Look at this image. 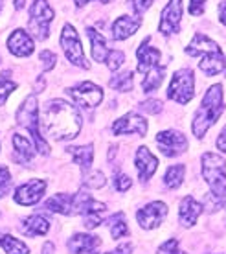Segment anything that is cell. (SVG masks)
<instances>
[{"mask_svg": "<svg viewBox=\"0 0 226 254\" xmlns=\"http://www.w3.org/2000/svg\"><path fill=\"white\" fill-rule=\"evenodd\" d=\"M39 124L46 136L54 140H70L75 138L81 129V116L74 105L63 100H50L44 105Z\"/></svg>", "mask_w": 226, "mask_h": 254, "instance_id": "obj_1", "label": "cell"}, {"mask_svg": "<svg viewBox=\"0 0 226 254\" xmlns=\"http://www.w3.org/2000/svg\"><path fill=\"white\" fill-rule=\"evenodd\" d=\"M223 109H225L223 107V87L214 85L208 89L206 96L202 98L201 107L193 118V134L197 138H202L208 129L219 120Z\"/></svg>", "mask_w": 226, "mask_h": 254, "instance_id": "obj_2", "label": "cell"}, {"mask_svg": "<svg viewBox=\"0 0 226 254\" xmlns=\"http://www.w3.org/2000/svg\"><path fill=\"white\" fill-rule=\"evenodd\" d=\"M202 177L219 204H226V160L215 153L202 155Z\"/></svg>", "mask_w": 226, "mask_h": 254, "instance_id": "obj_3", "label": "cell"}, {"mask_svg": "<svg viewBox=\"0 0 226 254\" xmlns=\"http://www.w3.org/2000/svg\"><path fill=\"white\" fill-rule=\"evenodd\" d=\"M17 124L22 127H26L33 136V142H35V146H37V151L41 155H48L50 153V146L46 144V140L43 138V134L39 131V109H37V96L32 94L28 96L24 100V103L19 107L17 111Z\"/></svg>", "mask_w": 226, "mask_h": 254, "instance_id": "obj_4", "label": "cell"}, {"mask_svg": "<svg viewBox=\"0 0 226 254\" xmlns=\"http://www.w3.org/2000/svg\"><path fill=\"white\" fill-rule=\"evenodd\" d=\"M195 96V77L193 70L182 68L173 74V79L168 89V98L173 102L186 105V103Z\"/></svg>", "mask_w": 226, "mask_h": 254, "instance_id": "obj_5", "label": "cell"}, {"mask_svg": "<svg viewBox=\"0 0 226 254\" xmlns=\"http://www.w3.org/2000/svg\"><path fill=\"white\" fill-rule=\"evenodd\" d=\"M52 19H54V9L48 6V2L35 0L33 6L30 7V20H28V28L33 33V37L39 41L48 39V35H50L48 26H50Z\"/></svg>", "mask_w": 226, "mask_h": 254, "instance_id": "obj_6", "label": "cell"}, {"mask_svg": "<svg viewBox=\"0 0 226 254\" xmlns=\"http://www.w3.org/2000/svg\"><path fill=\"white\" fill-rule=\"evenodd\" d=\"M68 96L74 100V103H77L79 107L85 109H94L98 107L103 100V89L94 85L92 81H81L77 83L75 87L66 89Z\"/></svg>", "mask_w": 226, "mask_h": 254, "instance_id": "obj_7", "label": "cell"}, {"mask_svg": "<svg viewBox=\"0 0 226 254\" xmlns=\"http://www.w3.org/2000/svg\"><path fill=\"white\" fill-rule=\"evenodd\" d=\"M61 46L64 50V56L68 58V61L79 68H88V63L85 59V54H83L81 43H79V37H77V32L74 30L72 24H64L63 33H61Z\"/></svg>", "mask_w": 226, "mask_h": 254, "instance_id": "obj_8", "label": "cell"}, {"mask_svg": "<svg viewBox=\"0 0 226 254\" xmlns=\"http://www.w3.org/2000/svg\"><path fill=\"white\" fill-rule=\"evenodd\" d=\"M157 146L160 147V151L166 157H176V155H182L188 149V140L182 133L168 129L162 133L157 134Z\"/></svg>", "mask_w": 226, "mask_h": 254, "instance_id": "obj_9", "label": "cell"}, {"mask_svg": "<svg viewBox=\"0 0 226 254\" xmlns=\"http://www.w3.org/2000/svg\"><path fill=\"white\" fill-rule=\"evenodd\" d=\"M182 19V0H170V4L162 9L158 30L164 35H173L178 32V24Z\"/></svg>", "mask_w": 226, "mask_h": 254, "instance_id": "obj_10", "label": "cell"}, {"mask_svg": "<svg viewBox=\"0 0 226 254\" xmlns=\"http://www.w3.org/2000/svg\"><path fill=\"white\" fill-rule=\"evenodd\" d=\"M168 216V204L162 201H153L142 210H138L136 219H138L142 229H157L158 225L164 221V217Z\"/></svg>", "mask_w": 226, "mask_h": 254, "instance_id": "obj_11", "label": "cell"}, {"mask_svg": "<svg viewBox=\"0 0 226 254\" xmlns=\"http://www.w3.org/2000/svg\"><path fill=\"white\" fill-rule=\"evenodd\" d=\"M147 122L136 113H127L125 116H121L119 120L114 122L113 133L114 134H138V136H145L147 134Z\"/></svg>", "mask_w": 226, "mask_h": 254, "instance_id": "obj_12", "label": "cell"}, {"mask_svg": "<svg viewBox=\"0 0 226 254\" xmlns=\"http://www.w3.org/2000/svg\"><path fill=\"white\" fill-rule=\"evenodd\" d=\"M44 191H46V181L33 179V181L24 183L15 190V201L22 206H32V204H37L43 199Z\"/></svg>", "mask_w": 226, "mask_h": 254, "instance_id": "obj_13", "label": "cell"}, {"mask_svg": "<svg viewBox=\"0 0 226 254\" xmlns=\"http://www.w3.org/2000/svg\"><path fill=\"white\" fill-rule=\"evenodd\" d=\"M134 166L138 170V177L142 183H147L153 173L157 172L158 168V159L153 155V153L147 149V147H140L136 151V157H134Z\"/></svg>", "mask_w": 226, "mask_h": 254, "instance_id": "obj_14", "label": "cell"}, {"mask_svg": "<svg viewBox=\"0 0 226 254\" xmlns=\"http://www.w3.org/2000/svg\"><path fill=\"white\" fill-rule=\"evenodd\" d=\"M136 58H138V72L147 74L149 70H153L155 66L160 64L162 59V52L149 46V37L145 39L144 43L140 45V48L136 50Z\"/></svg>", "mask_w": 226, "mask_h": 254, "instance_id": "obj_15", "label": "cell"}, {"mask_svg": "<svg viewBox=\"0 0 226 254\" xmlns=\"http://www.w3.org/2000/svg\"><path fill=\"white\" fill-rule=\"evenodd\" d=\"M7 48L17 58H28L33 54V39L24 30H15L7 39Z\"/></svg>", "mask_w": 226, "mask_h": 254, "instance_id": "obj_16", "label": "cell"}, {"mask_svg": "<svg viewBox=\"0 0 226 254\" xmlns=\"http://www.w3.org/2000/svg\"><path fill=\"white\" fill-rule=\"evenodd\" d=\"M186 54L191 56V58H197V56H210V54H221V48L219 45L212 41L210 37H206L204 33H197L193 39H191V43L188 45L186 48Z\"/></svg>", "mask_w": 226, "mask_h": 254, "instance_id": "obj_17", "label": "cell"}, {"mask_svg": "<svg viewBox=\"0 0 226 254\" xmlns=\"http://www.w3.org/2000/svg\"><path fill=\"white\" fill-rule=\"evenodd\" d=\"M202 212V204L199 201H195L191 195H186L180 203V208H178V219H180V225L182 227H193L199 216Z\"/></svg>", "mask_w": 226, "mask_h": 254, "instance_id": "obj_18", "label": "cell"}, {"mask_svg": "<svg viewBox=\"0 0 226 254\" xmlns=\"http://www.w3.org/2000/svg\"><path fill=\"white\" fill-rule=\"evenodd\" d=\"M100 245V238L90 234H74V238L68 242V249L72 254H96V249Z\"/></svg>", "mask_w": 226, "mask_h": 254, "instance_id": "obj_19", "label": "cell"}, {"mask_svg": "<svg viewBox=\"0 0 226 254\" xmlns=\"http://www.w3.org/2000/svg\"><path fill=\"white\" fill-rule=\"evenodd\" d=\"M140 19H132V17H119V19L114 20L113 24V37L116 41H123V39L131 37L134 33L138 32L140 28Z\"/></svg>", "mask_w": 226, "mask_h": 254, "instance_id": "obj_20", "label": "cell"}, {"mask_svg": "<svg viewBox=\"0 0 226 254\" xmlns=\"http://www.w3.org/2000/svg\"><path fill=\"white\" fill-rule=\"evenodd\" d=\"M46 208L56 214L74 216V195L70 193H56L46 201Z\"/></svg>", "mask_w": 226, "mask_h": 254, "instance_id": "obj_21", "label": "cell"}, {"mask_svg": "<svg viewBox=\"0 0 226 254\" xmlns=\"http://www.w3.org/2000/svg\"><path fill=\"white\" fill-rule=\"evenodd\" d=\"M87 37L90 39V46H92V58L98 63H105L109 56V48H107V41L101 35L100 32H96L94 28H87Z\"/></svg>", "mask_w": 226, "mask_h": 254, "instance_id": "obj_22", "label": "cell"}, {"mask_svg": "<svg viewBox=\"0 0 226 254\" xmlns=\"http://www.w3.org/2000/svg\"><path fill=\"white\" fill-rule=\"evenodd\" d=\"M50 229V223L48 219L43 216H32V217H26L22 225H20V230L24 232L26 236L30 238H37V236H44Z\"/></svg>", "mask_w": 226, "mask_h": 254, "instance_id": "obj_23", "label": "cell"}, {"mask_svg": "<svg viewBox=\"0 0 226 254\" xmlns=\"http://www.w3.org/2000/svg\"><path fill=\"white\" fill-rule=\"evenodd\" d=\"M66 151L72 155V160L81 168L83 173H87V170H90L92 159H94V146H90V144L88 146H74L68 147Z\"/></svg>", "mask_w": 226, "mask_h": 254, "instance_id": "obj_24", "label": "cell"}, {"mask_svg": "<svg viewBox=\"0 0 226 254\" xmlns=\"http://www.w3.org/2000/svg\"><path fill=\"white\" fill-rule=\"evenodd\" d=\"M13 147H15V151H17V160L26 164V162H30L33 159V155H35V149H33V142L30 138H26L22 134H13Z\"/></svg>", "mask_w": 226, "mask_h": 254, "instance_id": "obj_25", "label": "cell"}, {"mask_svg": "<svg viewBox=\"0 0 226 254\" xmlns=\"http://www.w3.org/2000/svg\"><path fill=\"white\" fill-rule=\"evenodd\" d=\"M199 68L206 74V76H217L219 72L225 70V58L223 54H210V56H204L199 63Z\"/></svg>", "mask_w": 226, "mask_h": 254, "instance_id": "obj_26", "label": "cell"}, {"mask_svg": "<svg viewBox=\"0 0 226 254\" xmlns=\"http://www.w3.org/2000/svg\"><path fill=\"white\" fill-rule=\"evenodd\" d=\"M164 76H166V68L164 66H155L153 70H149L147 74H145V79L142 83V89H144L145 94H149L153 90H157L164 81Z\"/></svg>", "mask_w": 226, "mask_h": 254, "instance_id": "obj_27", "label": "cell"}, {"mask_svg": "<svg viewBox=\"0 0 226 254\" xmlns=\"http://www.w3.org/2000/svg\"><path fill=\"white\" fill-rule=\"evenodd\" d=\"M184 173H186V168L182 164L170 166V170L164 175V185L168 186V188H171V190H175V188H178V186L182 185Z\"/></svg>", "mask_w": 226, "mask_h": 254, "instance_id": "obj_28", "label": "cell"}, {"mask_svg": "<svg viewBox=\"0 0 226 254\" xmlns=\"http://www.w3.org/2000/svg\"><path fill=\"white\" fill-rule=\"evenodd\" d=\"M0 247L6 251V254H30V249L24 242H20L13 236H2Z\"/></svg>", "mask_w": 226, "mask_h": 254, "instance_id": "obj_29", "label": "cell"}, {"mask_svg": "<svg viewBox=\"0 0 226 254\" xmlns=\"http://www.w3.org/2000/svg\"><path fill=\"white\" fill-rule=\"evenodd\" d=\"M107 225H109V229H111V236H113L114 240H119V238H123V236L129 234V229H127L123 214H114L107 221Z\"/></svg>", "mask_w": 226, "mask_h": 254, "instance_id": "obj_30", "label": "cell"}, {"mask_svg": "<svg viewBox=\"0 0 226 254\" xmlns=\"http://www.w3.org/2000/svg\"><path fill=\"white\" fill-rule=\"evenodd\" d=\"M132 72H123L111 79V87L118 92H131L132 90Z\"/></svg>", "mask_w": 226, "mask_h": 254, "instance_id": "obj_31", "label": "cell"}, {"mask_svg": "<svg viewBox=\"0 0 226 254\" xmlns=\"http://www.w3.org/2000/svg\"><path fill=\"white\" fill-rule=\"evenodd\" d=\"M105 183H107V181H105L103 172H88V175H85V186H87V188L98 190V188H103Z\"/></svg>", "mask_w": 226, "mask_h": 254, "instance_id": "obj_32", "label": "cell"}, {"mask_svg": "<svg viewBox=\"0 0 226 254\" xmlns=\"http://www.w3.org/2000/svg\"><path fill=\"white\" fill-rule=\"evenodd\" d=\"M11 190V173L7 166H0V197H6Z\"/></svg>", "mask_w": 226, "mask_h": 254, "instance_id": "obj_33", "label": "cell"}, {"mask_svg": "<svg viewBox=\"0 0 226 254\" xmlns=\"http://www.w3.org/2000/svg\"><path fill=\"white\" fill-rule=\"evenodd\" d=\"M123 61H125V56H123V52H119V50H111L109 52V56H107V66L111 70H118L121 64H123Z\"/></svg>", "mask_w": 226, "mask_h": 254, "instance_id": "obj_34", "label": "cell"}, {"mask_svg": "<svg viewBox=\"0 0 226 254\" xmlns=\"http://www.w3.org/2000/svg\"><path fill=\"white\" fill-rule=\"evenodd\" d=\"M158 254H186V253L180 251L176 240H168V242L162 243V245L158 247Z\"/></svg>", "mask_w": 226, "mask_h": 254, "instance_id": "obj_35", "label": "cell"}, {"mask_svg": "<svg viewBox=\"0 0 226 254\" xmlns=\"http://www.w3.org/2000/svg\"><path fill=\"white\" fill-rule=\"evenodd\" d=\"M132 186L131 177H127L125 173H116L114 175V188L118 191H127Z\"/></svg>", "mask_w": 226, "mask_h": 254, "instance_id": "obj_36", "label": "cell"}, {"mask_svg": "<svg viewBox=\"0 0 226 254\" xmlns=\"http://www.w3.org/2000/svg\"><path fill=\"white\" fill-rule=\"evenodd\" d=\"M151 6H153V0H129V7H131L136 15L145 13Z\"/></svg>", "mask_w": 226, "mask_h": 254, "instance_id": "obj_37", "label": "cell"}, {"mask_svg": "<svg viewBox=\"0 0 226 254\" xmlns=\"http://www.w3.org/2000/svg\"><path fill=\"white\" fill-rule=\"evenodd\" d=\"M15 89H17V85L13 81H7V79H2V81H0V105L6 102V98L11 94Z\"/></svg>", "mask_w": 226, "mask_h": 254, "instance_id": "obj_38", "label": "cell"}, {"mask_svg": "<svg viewBox=\"0 0 226 254\" xmlns=\"http://www.w3.org/2000/svg\"><path fill=\"white\" fill-rule=\"evenodd\" d=\"M140 109L144 113H149V115H158L162 111V102H157V100H149V102L140 103Z\"/></svg>", "mask_w": 226, "mask_h": 254, "instance_id": "obj_39", "label": "cell"}, {"mask_svg": "<svg viewBox=\"0 0 226 254\" xmlns=\"http://www.w3.org/2000/svg\"><path fill=\"white\" fill-rule=\"evenodd\" d=\"M41 61H44V70H52L54 66H56L57 63V58H56V54L50 50H43L41 52Z\"/></svg>", "mask_w": 226, "mask_h": 254, "instance_id": "obj_40", "label": "cell"}, {"mask_svg": "<svg viewBox=\"0 0 226 254\" xmlns=\"http://www.w3.org/2000/svg\"><path fill=\"white\" fill-rule=\"evenodd\" d=\"M206 7V0H189V13L191 15H202Z\"/></svg>", "mask_w": 226, "mask_h": 254, "instance_id": "obj_41", "label": "cell"}, {"mask_svg": "<svg viewBox=\"0 0 226 254\" xmlns=\"http://www.w3.org/2000/svg\"><path fill=\"white\" fill-rule=\"evenodd\" d=\"M131 251H132L131 243H121V245H118L114 251H111V253H107V254H131Z\"/></svg>", "mask_w": 226, "mask_h": 254, "instance_id": "obj_42", "label": "cell"}, {"mask_svg": "<svg viewBox=\"0 0 226 254\" xmlns=\"http://www.w3.org/2000/svg\"><path fill=\"white\" fill-rule=\"evenodd\" d=\"M217 147H219L223 153H226V129L219 134V138H217Z\"/></svg>", "mask_w": 226, "mask_h": 254, "instance_id": "obj_43", "label": "cell"}, {"mask_svg": "<svg viewBox=\"0 0 226 254\" xmlns=\"http://www.w3.org/2000/svg\"><path fill=\"white\" fill-rule=\"evenodd\" d=\"M219 19H221V22L226 26V0L219 6Z\"/></svg>", "mask_w": 226, "mask_h": 254, "instance_id": "obj_44", "label": "cell"}, {"mask_svg": "<svg viewBox=\"0 0 226 254\" xmlns=\"http://www.w3.org/2000/svg\"><path fill=\"white\" fill-rule=\"evenodd\" d=\"M74 2H75V4H77L79 7H83V6H87V4L90 2V0H74ZM98 2H101V4H109L111 0H98Z\"/></svg>", "mask_w": 226, "mask_h": 254, "instance_id": "obj_45", "label": "cell"}, {"mask_svg": "<svg viewBox=\"0 0 226 254\" xmlns=\"http://www.w3.org/2000/svg\"><path fill=\"white\" fill-rule=\"evenodd\" d=\"M43 253L44 254H56V253H54V245H52V243H44Z\"/></svg>", "mask_w": 226, "mask_h": 254, "instance_id": "obj_46", "label": "cell"}, {"mask_svg": "<svg viewBox=\"0 0 226 254\" xmlns=\"http://www.w3.org/2000/svg\"><path fill=\"white\" fill-rule=\"evenodd\" d=\"M15 6H17V9H22L24 7V0H15Z\"/></svg>", "mask_w": 226, "mask_h": 254, "instance_id": "obj_47", "label": "cell"}, {"mask_svg": "<svg viewBox=\"0 0 226 254\" xmlns=\"http://www.w3.org/2000/svg\"><path fill=\"white\" fill-rule=\"evenodd\" d=\"M225 74H226V56H225Z\"/></svg>", "mask_w": 226, "mask_h": 254, "instance_id": "obj_48", "label": "cell"}]
</instances>
